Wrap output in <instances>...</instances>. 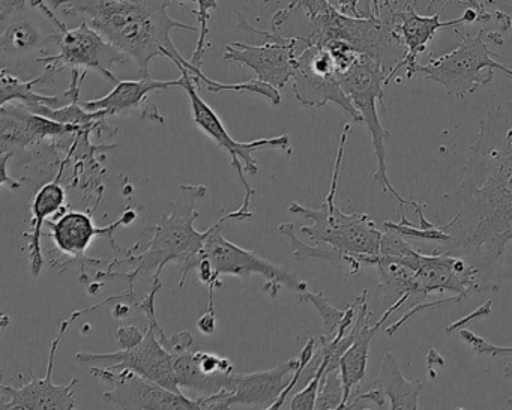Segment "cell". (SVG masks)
Instances as JSON below:
<instances>
[{
  "label": "cell",
  "mask_w": 512,
  "mask_h": 410,
  "mask_svg": "<svg viewBox=\"0 0 512 410\" xmlns=\"http://www.w3.org/2000/svg\"><path fill=\"white\" fill-rule=\"evenodd\" d=\"M512 208V101L479 121L463 181L445 197L449 233H461Z\"/></svg>",
  "instance_id": "cell-1"
},
{
  "label": "cell",
  "mask_w": 512,
  "mask_h": 410,
  "mask_svg": "<svg viewBox=\"0 0 512 410\" xmlns=\"http://www.w3.org/2000/svg\"><path fill=\"white\" fill-rule=\"evenodd\" d=\"M173 0H50L65 16L88 17L116 49L137 64L140 79L149 77V64L167 58L176 65L184 61L172 41V31L199 32V28L172 19L167 14Z\"/></svg>",
  "instance_id": "cell-2"
},
{
  "label": "cell",
  "mask_w": 512,
  "mask_h": 410,
  "mask_svg": "<svg viewBox=\"0 0 512 410\" xmlns=\"http://www.w3.org/2000/svg\"><path fill=\"white\" fill-rule=\"evenodd\" d=\"M208 188L205 185L182 184L172 203V211L154 229V236L148 247L139 256L128 257L115 263H131L136 266L130 274H113L115 277H127L130 287L134 278L145 272L155 271L154 277H160L164 266L176 263L181 268L182 278L179 287H184L188 274L196 271L200 263V253L205 247L211 233L217 229L218 221L205 232L194 227L199 212L197 203L206 197Z\"/></svg>",
  "instance_id": "cell-3"
},
{
  "label": "cell",
  "mask_w": 512,
  "mask_h": 410,
  "mask_svg": "<svg viewBox=\"0 0 512 410\" xmlns=\"http://www.w3.org/2000/svg\"><path fill=\"white\" fill-rule=\"evenodd\" d=\"M349 131L350 125H346L341 134L337 160H335L334 172H332L331 188H329L325 202L319 209L305 208L301 203L292 202L289 211L293 215H299V217L311 221V226L301 227V232L307 235L313 244L331 245L343 253L371 259L380 254L383 229L380 230L376 226L370 215L344 214L335 203Z\"/></svg>",
  "instance_id": "cell-4"
},
{
  "label": "cell",
  "mask_w": 512,
  "mask_h": 410,
  "mask_svg": "<svg viewBox=\"0 0 512 410\" xmlns=\"http://www.w3.org/2000/svg\"><path fill=\"white\" fill-rule=\"evenodd\" d=\"M389 71L380 62L359 56L352 67L340 73V82L347 97L352 101L355 109L361 115V122L367 125L370 131L371 143H373L374 155L377 160V170L374 179L382 188V193L391 196L400 208L410 205L415 208L418 203L404 199L401 194L392 187L388 178V164H386L385 140L391 137V133L383 127L377 112V103L383 104V94L389 85Z\"/></svg>",
  "instance_id": "cell-5"
},
{
  "label": "cell",
  "mask_w": 512,
  "mask_h": 410,
  "mask_svg": "<svg viewBox=\"0 0 512 410\" xmlns=\"http://www.w3.org/2000/svg\"><path fill=\"white\" fill-rule=\"evenodd\" d=\"M251 197L253 196L245 194L244 203L238 211L230 212V214L224 215L218 220L217 229L209 236L200 256L208 260L212 271L218 278L221 275H230V277L248 280L253 275H260L266 280V283L263 284V290L269 293L271 298L277 296L278 287L280 286H286L287 289L298 293V295L307 292L308 284L299 280L295 272L268 262L263 257L257 256L253 251L238 247L233 242L227 241L221 233L224 224L230 223V221H244L254 217L253 212L250 211Z\"/></svg>",
  "instance_id": "cell-6"
},
{
  "label": "cell",
  "mask_w": 512,
  "mask_h": 410,
  "mask_svg": "<svg viewBox=\"0 0 512 410\" xmlns=\"http://www.w3.org/2000/svg\"><path fill=\"white\" fill-rule=\"evenodd\" d=\"M29 5L35 10H40L52 23L55 28L52 32V41L58 47L56 55L37 58L38 64L55 68L58 73L67 68L71 71H85V73L97 71L110 83L116 85L119 82L112 73V68L116 64H125L130 59L109 43L100 32L95 31L88 22L80 23L79 28H68L49 10L44 0H29Z\"/></svg>",
  "instance_id": "cell-7"
},
{
  "label": "cell",
  "mask_w": 512,
  "mask_h": 410,
  "mask_svg": "<svg viewBox=\"0 0 512 410\" xmlns=\"http://www.w3.org/2000/svg\"><path fill=\"white\" fill-rule=\"evenodd\" d=\"M457 49L442 56H431L427 64H418L415 74L433 80L445 88L446 94L455 98H466L488 85L494 79V71L511 77V68L494 61L493 52L488 49L485 31L476 35H461Z\"/></svg>",
  "instance_id": "cell-8"
},
{
  "label": "cell",
  "mask_w": 512,
  "mask_h": 410,
  "mask_svg": "<svg viewBox=\"0 0 512 410\" xmlns=\"http://www.w3.org/2000/svg\"><path fill=\"white\" fill-rule=\"evenodd\" d=\"M160 289V277H154L151 292L148 293L145 301L139 304L140 310L148 319L145 337L139 344L130 349H119L112 353L79 352L76 353L77 361L86 362V364L88 362H103V364H107V368H112V370L128 368L146 379L160 383L170 391L182 394L181 388L176 382L175 365H173L175 356L163 346L158 337V329L161 326L158 325L157 314H155V301H157Z\"/></svg>",
  "instance_id": "cell-9"
},
{
  "label": "cell",
  "mask_w": 512,
  "mask_h": 410,
  "mask_svg": "<svg viewBox=\"0 0 512 410\" xmlns=\"http://www.w3.org/2000/svg\"><path fill=\"white\" fill-rule=\"evenodd\" d=\"M416 2L413 0L410 4L401 7L395 0H371L370 14L379 17L383 22L388 23L403 40L406 46V58L398 65L397 73L401 70L406 71L407 79L415 76V67L418 65V56L427 52L428 43L434 40L442 29L457 28L460 25H469L473 22H490L493 16H485L479 11L467 10L464 16L451 22H442L440 14L449 7L448 2L440 8L439 13L434 16H419L415 11Z\"/></svg>",
  "instance_id": "cell-10"
},
{
  "label": "cell",
  "mask_w": 512,
  "mask_h": 410,
  "mask_svg": "<svg viewBox=\"0 0 512 410\" xmlns=\"http://www.w3.org/2000/svg\"><path fill=\"white\" fill-rule=\"evenodd\" d=\"M334 40L344 41L358 55L380 62L389 71V82L407 55L400 35L376 16L349 17L337 11L317 38L316 46L325 47Z\"/></svg>",
  "instance_id": "cell-11"
},
{
  "label": "cell",
  "mask_w": 512,
  "mask_h": 410,
  "mask_svg": "<svg viewBox=\"0 0 512 410\" xmlns=\"http://www.w3.org/2000/svg\"><path fill=\"white\" fill-rule=\"evenodd\" d=\"M182 77H184V85L182 89L187 92L188 98H190L191 104V115H193L194 124L214 140L215 145L218 148L226 151L230 155V164L235 167L238 172L239 181L244 185L245 194L248 196H254L256 190L248 184L245 179V172L256 175L259 172L257 169L256 158L253 157L254 152L263 151V149H280V151L286 152V154H292V148H290L289 136L283 134L280 137H274V139H259L253 140V142L241 143L236 142L229 131L224 127L223 121L220 116L214 112L211 106L200 97L197 92V83L194 82L191 77L190 71L187 68H181Z\"/></svg>",
  "instance_id": "cell-12"
},
{
  "label": "cell",
  "mask_w": 512,
  "mask_h": 410,
  "mask_svg": "<svg viewBox=\"0 0 512 410\" xmlns=\"http://www.w3.org/2000/svg\"><path fill=\"white\" fill-rule=\"evenodd\" d=\"M316 353V338L311 337L302 349L299 358L281 362L271 370L256 373H233L229 389L199 397L203 409H232V407H253L272 409L287 388L286 377L295 373L305 358Z\"/></svg>",
  "instance_id": "cell-13"
},
{
  "label": "cell",
  "mask_w": 512,
  "mask_h": 410,
  "mask_svg": "<svg viewBox=\"0 0 512 410\" xmlns=\"http://www.w3.org/2000/svg\"><path fill=\"white\" fill-rule=\"evenodd\" d=\"M238 26L251 34L265 37L263 46H250V44L233 43L226 46L224 61L235 62L253 70L257 79L277 89H283L292 80L295 73L298 47L301 41L296 38L284 37L277 32L259 31L251 28L250 23L242 14H236ZM304 47V46H302Z\"/></svg>",
  "instance_id": "cell-14"
},
{
  "label": "cell",
  "mask_w": 512,
  "mask_h": 410,
  "mask_svg": "<svg viewBox=\"0 0 512 410\" xmlns=\"http://www.w3.org/2000/svg\"><path fill=\"white\" fill-rule=\"evenodd\" d=\"M293 94L307 107L337 104L353 121L361 122V115L344 92L340 71L329 50L310 46L299 52L292 77Z\"/></svg>",
  "instance_id": "cell-15"
},
{
  "label": "cell",
  "mask_w": 512,
  "mask_h": 410,
  "mask_svg": "<svg viewBox=\"0 0 512 410\" xmlns=\"http://www.w3.org/2000/svg\"><path fill=\"white\" fill-rule=\"evenodd\" d=\"M89 374L103 380L110 386L109 391L103 392V400L118 409L136 410H191L203 409L199 398L185 397L184 394L170 391L154 380L146 379L133 370L122 368H89Z\"/></svg>",
  "instance_id": "cell-16"
},
{
  "label": "cell",
  "mask_w": 512,
  "mask_h": 410,
  "mask_svg": "<svg viewBox=\"0 0 512 410\" xmlns=\"http://www.w3.org/2000/svg\"><path fill=\"white\" fill-rule=\"evenodd\" d=\"M122 298L121 296H112L101 304L94 307L85 308V310L74 311L67 320L61 323V331L58 337L52 341L50 346L49 365H47L46 376L35 377L32 374L31 382L23 383L20 388L16 386L2 385L0 391L4 394V400L0 407L4 410L10 409H64L71 410L76 407V388L79 379H73L67 385H56L53 382V368H55L56 352H58L59 344L64 338L65 332L70 328L71 323L76 322L83 314L91 313V311L100 310L104 305L109 304L113 299Z\"/></svg>",
  "instance_id": "cell-17"
},
{
  "label": "cell",
  "mask_w": 512,
  "mask_h": 410,
  "mask_svg": "<svg viewBox=\"0 0 512 410\" xmlns=\"http://www.w3.org/2000/svg\"><path fill=\"white\" fill-rule=\"evenodd\" d=\"M356 301H358V311H356V319L352 326L355 338H353V343L350 344L349 349L344 352L340 359V373L344 385L343 409L349 407L353 389L364 380L365 373H367L368 355H370V346L374 335L377 334L380 326L388 320V317L394 311L400 310L407 302L403 298L395 304L389 305L383 316L380 317L379 322L370 323L371 313L368 311L367 290H364Z\"/></svg>",
  "instance_id": "cell-18"
},
{
  "label": "cell",
  "mask_w": 512,
  "mask_h": 410,
  "mask_svg": "<svg viewBox=\"0 0 512 410\" xmlns=\"http://www.w3.org/2000/svg\"><path fill=\"white\" fill-rule=\"evenodd\" d=\"M422 388L424 383L421 380H407L403 376L400 359L395 353L388 352L383 356L380 373L374 379L373 388L353 398L347 409L355 407L361 401H370L379 409H419Z\"/></svg>",
  "instance_id": "cell-19"
},
{
  "label": "cell",
  "mask_w": 512,
  "mask_h": 410,
  "mask_svg": "<svg viewBox=\"0 0 512 410\" xmlns=\"http://www.w3.org/2000/svg\"><path fill=\"white\" fill-rule=\"evenodd\" d=\"M182 85H184V77L182 76L175 80H154L151 77L140 80H124V82L116 83L115 89L106 97L85 101L82 106L86 110H91V112L106 110L110 116L142 112L143 118L164 122L155 107H151V109L146 107L149 94L155 91L182 88Z\"/></svg>",
  "instance_id": "cell-20"
},
{
  "label": "cell",
  "mask_w": 512,
  "mask_h": 410,
  "mask_svg": "<svg viewBox=\"0 0 512 410\" xmlns=\"http://www.w3.org/2000/svg\"><path fill=\"white\" fill-rule=\"evenodd\" d=\"M137 214L134 211H127L121 220L113 223L109 227H97L92 220L91 215L85 212L70 211L65 212L58 221H50L52 227L50 236L53 238L56 247L61 253L68 256L82 257L88 250L91 242L97 236H109L116 227L128 226L136 220Z\"/></svg>",
  "instance_id": "cell-21"
},
{
  "label": "cell",
  "mask_w": 512,
  "mask_h": 410,
  "mask_svg": "<svg viewBox=\"0 0 512 410\" xmlns=\"http://www.w3.org/2000/svg\"><path fill=\"white\" fill-rule=\"evenodd\" d=\"M26 10L28 7L0 13V50L4 62H20L29 53L40 50L47 41H52V34L44 35L43 29L38 28L37 22L26 14Z\"/></svg>",
  "instance_id": "cell-22"
},
{
  "label": "cell",
  "mask_w": 512,
  "mask_h": 410,
  "mask_svg": "<svg viewBox=\"0 0 512 410\" xmlns=\"http://www.w3.org/2000/svg\"><path fill=\"white\" fill-rule=\"evenodd\" d=\"M65 188L59 182L53 181L44 185L32 203V229L25 233L28 239V256L31 263V271L34 277L40 275L44 265L43 248H41V236H43V226L47 217L55 215L56 212L64 211L65 206Z\"/></svg>",
  "instance_id": "cell-23"
},
{
  "label": "cell",
  "mask_w": 512,
  "mask_h": 410,
  "mask_svg": "<svg viewBox=\"0 0 512 410\" xmlns=\"http://www.w3.org/2000/svg\"><path fill=\"white\" fill-rule=\"evenodd\" d=\"M374 268L379 275V286L383 290L386 304H395L403 298L415 302V305L425 301L419 289L416 269L406 260L379 254V260Z\"/></svg>",
  "instance_id": "cell-24"
},
{
  "label": "cell",
  "mask_w": 512,
  "mask_h": 410,
  "mask_svg": "<svg viewBox=\"0 0 512 410\" xmlns=\"http://www.w3.org/2000/svg\"><path fill=\"white\" fill-rule=\"evenodd\" d=\"M278 232L289 239L290 244H292L293 256L301 263L311 259L323 260V262L331 263L335 268H349V274H358L361 266H376L377 260H379V256L371 257V259L352 256V254L343 253V251L337 250V248L331 247V245L314 244L311 247V245L304 244L296 236L295 224L293 223L281 224L278 227Z\"/></svg>",
  "instance_id": "cell-25"
},
{
  "label": "cell",
  "mask_w": 512,
  "mask_h": 410,
  "mask_svg": "<svg viewBox=\"0 0 512 410\" xmlns=\"http://www.w3.org/2000/svg\"><path fill=\"white\" fill-rule=\"evenodd\" d=\"M175 374L176 382L179 388L190 389V391L202 394V397L218 394V392L227 391L232 379V373L206 374L197 367L194 361L193 352L179 353L175 356Z\"/></svg>",
  "instance_id": "cell-26"
},
{
  "label": "cell",
  "mask_w": 512,
  "mask_h": 410,
  "mask_svg": "<svg viewBox=\"0 0 512 410\" xmlns=\"http://www.w3.org/2000/svg\"><path fill=\"white\" fill-rule=\"evenodd\" d=\"M190 74L197 85L203 83L205 88L209 92H214V94H220V92H247V94L260 95V97L266 98L272 106H280V89L274 88V86L268 85V83L262 82V80L256 79L250 80V82L226 85V83L215 82V80L209 79L208 76L202 73V68L193 67L190 70Z\"/></svg>",
  "instance_id": "cell-27"
},
{
  "label": "cell",
  "mask_w": 512,
  "mask_h": 410,
  "mask_svg": "<svg viewBox=\"0 0 512 410\" xmlns=\"http://www.w3.org/2000/svg\"><path fill=\"white\" fill-rule=\"evenodd\" d=\"M400 217L401 218L398 223H394V221H385V223H383V227L400 233L404 238L418 239V241L425 242H436V244H439V247H443V245L449 244V241H451V235L446 232L443 224H434L431 229H422V227L413 226V224L407 220L406 215L401 211Z\"/></svg>",
  "instance_id": "cell-28"
},
{
  "label": "cell",
  "mask_w": 512,
  "mask_h": 410,
  "mask_svg": "<svg viewBox=\"0 0 512 410\" xmlns=\"http://www.w3.org/2000/svg\"><path fill=\"white\" fill-rule=\"evenodd\" d=\"M344 385L340 368L326 370L320 382L316 409H343Z\"/></svg>",
  "instance_id": "cell-29"
},
{
  "label": "cell",
  "mask_w": 512,
  "mask_h": 410,
  "mask_svg": "<svg viewBox=\"0 0 512 410\" xmlns=\"http://www.w3.org/2000/svg\"><path fill=\"white\" fill-rule=\"evenodd\" d=\"M217 0H197V10L194 11L199 22V38H197L196 49L191 56L190 64L196 68H202L203 55L208 49L209 20L211 13L217 10Z\"/></svg>",
  "instance_id": "cell-30"
},
{
  "label": "cell",
  "mask_w": 512,
  "mask_h": 410,
  "mask_svg": "<svg viewBox=\"0 0 512 410\" xmlns=\"http://www.w3.org/2000/svg\"><path fill=\"white\" fill-rule=\"evenodd\" d=\"M299 299L302 302H310L319 311L320 317H322L323 323L326 326V334L332 335L338 331L341 323L346 319V310H338L334 305L329 304L328 299L325 298V293H313L310 290L301 293Z\"/></svg>",
  "instance_id": "cell-31"
},
{
  "label": "cell",
  "mask_w": 512,
  "mask_h": 410,
  "mask_svg": "<svg viewBox=\"0 0 512 410\" xmlns=\"http://www.w3.org/2000/svg\"><path fill=\"white\" fill-rule=\"evenodd\" d=\"M460 337L464 343L469 344L476 353L479 355H488L497 358V356L512 355V347L496 346V344L488 343L484 338L476 335L475 332L469 329H460Z\"/></svg>",
  "instance_id": "cell-32"
},
{
  "label": "cell",
  "mask_w": 512,
  "mask_h": 410,
  "mask_svg": "<svg viewBox=\"0 0 512 410\" xmlns=\"http://www.w3.org/2000/svg\"><path fill=\"white\" fill-rule=\"evenodd\" d=\"M160 340L163 346L166 347L173 356L187 352L194 344L193 335L187 331L178 332V334L170 335V337L169 335H163Z\"/></svg>",
  "instance_id": "cell-33"
},
{
  "label": "cell",
  "mask_w": 512,
  "mask_h": 410,
  "mask_svg": "<svg viewBox=\"0 0 512 410\" xmlns=\"http://www.w3.org/2000/svg\"><path fill=\"white\" fill-rule=\"evenodd\" d=\"M118 335L119 349H130V347L136 346L145 337V332L140 331L136 326H122L116 332Z\"/></svg>",
  "instance_id": "cell-34"
},
{
  "label": "cell",
  "mask_w": 512,
  "mask_h": 410,
  "mask_svg": "<svg viewBox=\"0 0 512 410\" xmlns=\"http://www.w3.org/2000/svg\"><path fill=\"white\" fill-rule=\"evenodd\" d=\"M493 310V302L488 301L487 304L481 305L478 310L473 311L469 316L463 317V319L457 320V322L452 323L446 328V334H452V332L460 331V329L464 328V325L467 323L473 322V320L484 319L488 314Z\"/></svg>",
  "instance_id": "cell-35"
},
{
  "label": "cell",
  "mask_w": 512,
  "mask_h": 410,
  "mask_svg": "<svg viewBox=\"0 0 512 410\" xmlns=\"http://www.w3.org/2000/svg\"><path fill=\"white\" fill-rule=\"evenodd\" d=\"M331 2L332 7L337 8L341 14L349 17H368L371 14L362 13L359 10V4H361V0H329Z\"/></svg>",
  "instance_id": "cell-36"
},
{
  "label": "cell",
  "mask_w": 512,
  "mask_h": 410,
  "mask_svg": "<svg viewBox=\"0 0 512 410\" xmlns=\"http://www.w3.org/2000/svg\"><path fill=\"white\" fill-rule=\"evenodd\" d=\"M11 158L7 157V155H0V170H2V179H0V184L2 187H8L10 190H19L22 187V182L16 181L14 178H10L8 176V161Z\"/></svg>",
  "instance_id": "cell-37"
},
{
  "label": "cell",
  "mask_w": 512,
  "mask_h": 410,
  "mask_svg": "<svg viewBox=\"0 0 512 410\" xmlns=\"http://www.w3.org/2000/svg\"><path fill=\"white\" fill-rule=\"evenodd\" d=\"M197 328L202 334L212 335L217 329V317H215V313H211V311H206L202 317H200L199 322H197Z\"/></svg>",
  "instance_id": "cell-38"
},
{
  "label": "cell",
  "mask_w": 512,
  "mask_h": 410,
  "mask_svg": "<svg viewBox=\"0 0 512 410\" xmlns=\"http://www.w3.org/2000/svg\"><path fill=\"white\" fill-rule=\"evenodd\" d=\"M26 7H29V0H2L0 13H10V11L23 10Z\"/></svg>",
  "instance_id": "cell-39"
},
{
  "label": "cell",
  "mask_w": 512,
  "mask_h": 410,
  "mask_svg": "<svg viewBox=\"0 0 512 410\" xmlns=\"http://www.w3.org/2000/svg\"><path fill=\"white\" fill-rule=\"evenodd\" d=\"M503 374H505L506 380H508L512 386V365H505V368H503ZM506 407H511L512 409V395H509L508 400H506Z\"/></svg>",
  "instance_id": "cell-40"
},
{
  "label": "cell",
  "mask_w": 512,
  "mask_h": 410,
  "mask_svg": "<svg viewBox=\"0 0 512 410\" xmlns=\"http://www.w3.org/2000/svg\"><path fill=\"white\" fill-rule=\"evenodd\" d=\"M115 317H118V319H124V317H127L128 314H130V307H127V305L118 304L115 307Z\"/></svg>",
  "instance_id": "cell-41"
},
{
  "label": "cell",
  "mask_w": 512,
  "mask_h": 410,
  "mask_svg": "<svg viewBox=\"0 0 512 410\" xmlns=\"http://www.w3.org/2000/svg\"><path fill=\"white\" fill-rule=\"evenodd\" d=\"M497 2H508V4L512 5V0H482V4H484V7L487 8V10L488 8L494 7Z\"/></svg>",
  "instance_id": "cell-42"
},
{
  "label": "cell",
  "mask_w": 512,
  "mask_h": 410,
  "mask_svg": "<svg viewBox=\"0 0 512 410\" xmlns=\"http://www.w3.org/2000/svg\"><path fill=\"white\" fill-rule=\"evenodd\" d=\"M181 4L179 5H185V4H197V0H179Z\"/></svg>",
  "instance_id": "cell-43"
},
{
  "label": "cell",
  "mask_w": 512,
  "mask_h": 410,
  "mask_svg": "<svg viewBox=\"0 0 512 410\" xmlns=\"http://www.w3.org/2000/svg\"><path fill=\"white\" fill-rule=\"evenodd\" d=\"M247 2H248V0H247Z\"/></svg>",
  "instance_id": "cell-44"
}]
</instances>
